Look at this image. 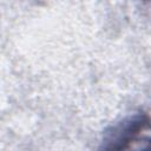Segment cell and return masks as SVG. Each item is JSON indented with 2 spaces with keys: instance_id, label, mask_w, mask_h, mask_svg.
<instances>
[{
  "instance_id": "1",
  "label": "cell",
  "mask_w": 151,
  "mask_h": 151,
  "mask_svg": "<svg viewBox=\"0 0 151 151\" xmlns=\"http://www.w3.org/2000/svg\"><path fill=\"white\" fill-rule=\"evenodd\" d=\"M149 116L138 113L125 118L109 131L99 151H149Z\"/></svg>"
}]
</instances>
